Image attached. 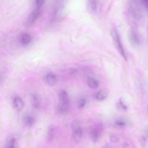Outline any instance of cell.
Masks as SVG:
<instances>
[{
	"label": "cell",
	"mask_w": 148,
	"mask_h": 148,
	"mask_svg": "<svg viewBox=\"0 0 148 148\" xmlns=\"http://www.w3.org/2000/svg\"><path fill=\"white\" fill-rule=\"evenodd\" d=\"M145 10L141 0L130 1L127 8V15L130 20L135 25H138L143 21Z\"/></svg>",
	"instance_id": "obj_1"
},
{
	"label": "cell",
	"mask_w": 148,
	"mask_h": 148,
	"mask_svg": "<svg viewBox=\"0 0 148 148\" xmlns=\"http://www.w3.org/2000/svg\"><path fill=\"white\" fill-rule=\"evenodd\" d=\"M111 35L118 51L123 58L127 60V57L125 50L118 33L116 29L114 28L111 30Z\"/></svg>",
	"instance_id": "obj_2"
},
{
	"label": "cell",
	"mask_w": 148,
	"mask_h": 148,
	"mask_svg": "<svg viewBox=\"0 0 148 148\" xmlns=\"http://www.w3.org/2000/svg\"><path fill=\"white\" fill-rule=\"evenodd\" d=\"M71 127L73 130L72 138L75 142L79 143L81 141L82 136V129L76 121H74L72 123Z\"/></svg>",
	"instance_id": "obj_3"
},
{
	"label": "cell",
	"mask_w": 148,
	"mask_h": 148,
	"mask_svg": "<svg viewBox=\"0 0 148 148\" xmlns=\"http://www.w3.org/2000/svg\"><path fill=\"white\" fill-rule=\"evenodd\" d=\"M103 126L101 124L95 125L89 132V137L93 143L96 142L100 136L103 129Z\"/></svg>",
	"instance_id": "obj_4"
},
{
	"label": "cell",
	"mask_w": 148,
	"mask_h": 148,
	"mask_svg": "<svg viewBox=\"0 0 148 148\" xmlns=\"http://www.w3.org/2000/svg\"><path fill=\"white\" fill-rule=\"evenodd\" d=\"M128 37L130 43L132 46L136 47L140 45V38L138 33L134 30L131 29L129 30Z\"/></svg>",
	"instance_id": "obj_5"
},
{
	"label": "cell",
	"mask_w": 148,
	"mask_h": 148,
	"mask_svg": "<svg viewBox=\"0 0 148 148\" xmlns=\"http://www.w3.org/2000/svg\"><path fill=\"white\" fill-rule=\"evenodd\" d=\"M44 80L46 84L50 86H53L55 85L57 81L56 76L52 73H49L45 75Z\"/></svg>",
	"instance_id": "obj_6"
},
{
	"label": "cell",
	"mask_w": 148,
	"mask_h": 148,
	"mask_svg": "<svg viewBox=\"0 0 148 148\" xmlns=\"http://www.w3.org/2000/svg\"><path fill=\"white\" fill-rule=\"evenodd\" d=\"M69 101H59L57 108V112L60 114H64L67 113L69 110Z\"/></svg>",
	"instance_id": "obj_7"
},
{
	"label": "cell",
	"mask_w": 148,
	"mask_h": 148,
	"mask_svg": "<svg viewBox=\"0 0 148 148\" xmlns=\"http://www.w3.org/2000/svg\"><path fill=\"white\" fill-rule=\"evenodd\" d=\"M40 13V8L36 7L29 16L27 21V23L29 24L33 23L38 18Z\"/></svg>",
	"instance_id": "obj_8"
},
{
	"label": "cell",
	"mask_w": 148,
	"mask_h": 148,
	"mask_svg": "<svg viewBox=\"0 0 148 148\" xmlns=\"http://www.w3.org/2000/svg\"><path fill=\"white\" fill-rule=\"evenodd\" d=\"M13 106L14 108L17 111L21 110L24 106V103L22 99L19 97H16L13 101Z\"/></svg>",
	"instance_id": "obj_9"
},
{
	"label": "cell",
	"mask_w": 148,
	"mask_h": 148,
	"mask_svg": "<svg viewBox=\"0 0 148 148\" xmlns=\"http://www.w3.org/2000/svg\"><path fill=\"white\" fill-rule=\"evenodd\" d=\"M35 119L32 115L26 114L23 118V122L26 126H30L33 125L35 123Z\"/></svg>",
	"instance_id": "obj_10"
},
{
	"label": "cell",
	"mask_w": 148,
	"mask_h": 148,
	"mask_svg": "<svg viewBox=\"0 0 148 148\" xmlns=\"http://www.w3.org/2000/svg\"><path fill=\"white\" fill-rule=\"evenodd\" d=\"M31 40V37L28 34L24 33L21 36L20 41L21 44L23 46H26L29 44Z\"/></svg>",
	"instance_id": "obj_11"
},
{
	"label": "cell",
	"mask_w": 148,
	"mask_h": 148,
	"mask_svg": "<svg viewBox=\"0 0 148 148\" xmlns=\"http://www.w3.org/2000/svg\"><path fill=\"white\" fill-rule=\"evenodd\" d=\"M87 84L88 86L91 89H95L99 85V82L96 79L92 77H89L87 80Z\"/></svg>",
	"instance_id": "obj_12"
},
{
	"label": "cell",
	"mask_w": 148,
	"mask_h": 148,
	"mask_svg": "<svg viewBox=\"0 0 148 148\" xmlns=\"http://www.w3.org/2000/svg\"><path fill=\"white\" fill-rule=\"evenodd\" d=\"M31 101L33 108H38L40 106V102L38 97L36 95L33 94L31 96Z\"/></svg>",
	"instance_id": "obj_13"
},
{
	"label": "cell",
	"mask_w": 148,
	"mask_h": 148,
	"mask_svg": "<svg viewBox=\"0 0 148 148\" xmlns=\"http://www.w3.org/2000/svg\"><path fill=\"white\" fill-rule=\"evenodd\" d=\"M108 96V93L104 90H101L97 93L96 98L99 101L103 100L105 99Z\"/></svg>",
	"instance_id": "obj_14"
},
{
	"label": "cell",
	"mask_w": 148,
	"mask_h": 148,
	"mask_svg": "<svg viewBox=\"0 0 148 148\" xmlns=\"http://www.w3.org/2000/svg\"><path fill=\"white\" fill-rule=\"evenodd\" d=\"M55 129L54 127L51 126L49 127L47 134V139L48 141H50L52 139L54 135Z\"/></svg>",
	"instance_id": "obj_15"
},
{
	"label": "cell",
	"mask_w": 148,
	"mask_h": 148,
	"mask_svg": "<svg viewBox=\"0 0 148 148\" xmlns=\"http://www.w3.org/2000/svg\"><path fill=\"white\" fill-rule=\"evenodd\" d=\"M15 140L11 138L7 143L5 148H14Z\"/></svg>",
	"instance_id": "obj_16"
},
{
	"label": "cell",
	"mask_w": 148,
	"mask_h": 148,
	"mask_svg": "<svg viewBox=\"0 0 148 148\" xmlns=\"http://www.w3.org/2000/svg\"><path fill=\"white\" fill-rule=\"evenodd\" d=\"M86 103V100L84 99H81L79 101L78 104V108L81 110L84 108Z\"/></svg>",
	"instance_id": "obj_17"
},
{
	"label": "cell",
	"mask_w": 148,
	"mask_h": 148,
	"mask_svg": "<svg viewBox=\"0 0 148 148\" xmlns=\"http://www.w3.org/2000/svg\"><path fill=\"white\" fill-rule=\"evenodd\" d=\"M110 141L113 143H116L118 141L119 138L118 136L114 134H112L110 135L109 137Z\"/></svg>",
	"instance_id": "obj_18"
},
{
	"label": "cell",
	"mask_w": 148,
	"mask_h": 148,
	"mask_svg": "<svg viewBox=\"0 0 148 148\" xmlns=\"http://www.w3.org/2000/svg\"><path fill=\"white\" fill-rule=\"evenodd\" d=\"M89 3L91 10L93 11H95L97 7V3L95 1H90Z\"/></svg>",
	"instance_id": "obj_19"
},
{
	"label": "cell",
	"mask_w": 148,
	"mask_h": 148,
	"mask_svg": "<svg viewBox=\"0 0 148 148\" xmlns=\"http://www.w3.org/2000/svg\"><path fill=\"white\" fill-rule=\"evenodd\" d=\"M115 125L117 127H122L124 126L125 125L126 123L123 121L117 120L115 122Z\"/></svg>",
	"instance_id": "obj_20"
},
{
	"label": "cell",
	"mask_w": 148,
	"mask_h": 148,
	"mask_svg": "<svg viewBox=\"0 0 148 148\" xmlns=\"http://www.w3.org/2000/svg\"><path fill=\"white\" fill-rule=\"evenodd\" d=\"M44 3V1L42 0H38L35 1V4L36 7L40 8Z\"/></svg>",
	"instance_id": "obj_21"
},
{
	"label": "cell",
	"mask_w": 148,
	"mask_h": 148,
	"mask_svg": "<svg viewBox=\"0 0 148 148\" xmlns=\"http://www.w3.org/2000/svg\"><path fill=\"white\" fill-rule=\"evenodd\" d=\"M117 106L118 108H121L123 110H125L127 109L126 106L123 104L121 100H120L118 103Z\"/></svg>",
	"instance_id": "obj_22"
},
{
	"label": "cell",
	"mask_w": 148,
	"mask_h": 148,
	"mask_svg": "<svg viewBox=\"0 0 148 148\" xmlns=\"http://www.w3.org/2000/svg\"><path fill=\"white\" fill-rule=\"evenodd\" d=\"M141 1L145 10L148 11V0Z\"/></svg>",
	"instance_id": "obj_23"
}]
</instances>
